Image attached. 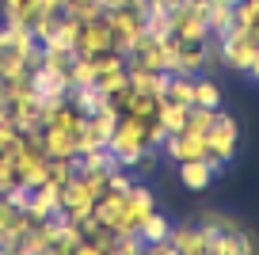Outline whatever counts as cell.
Here are the masks:
<instances>
[{"mask_svg": "<svg viewBox=\"0 0 259 255\" xmlns=\"http://www.w3.org/2000/svg\"><path fill=\"white\" fill-rule=\"evenodd\" d=\"M236 145H240V126H236V118L229 111L218 107L213 126H210V134H206V164H210L213 176L225 172V164L236 156Z\"/></svg>", "mask_w": 259, "mask_h": 255, "instance_id": "6da1fadb", "label": "cell"}, {"mask_svg": "<svg viewBox=\"0 0 259 255\" xmlns=\"http://www.w3.org/2000/svg\"><path fill=\"white\" fill-rule=\"evenodd\" d=\"M107 149L114 152V160L122 167H134L141 160V152H145V122L134 118V114H118L111 137H107Z\"/></svg>", "mask_w": 259, "mask_h": 255, "instance_id": "7a4b0ae2", "label": "cell"}, {"mask_svg": "<svg viewBox=\"0 0 259 255\" xmlns=\"http://www.w3.org/2000/svg\"><path fill=\"white\" fill-rule=\"evenodd\" d=\"M103 16H107V23H111V46L118 50L122 57L145 38V12H138V8H111V12H103Z\"/></svg>", "mask_w": 259, "mask_h": 255, "instance_id": "3957f363", "label": "cell"}, {"mask_svg": "<svg viewBox=\"0 0 259 255\" xmlns=\"http://www.w3.org/2000/svg\"><path fill=\"white\" fill-rule=\"evenodd\" d=\"M171 34L183 42H210V27H206V8L198 4H179L171 12Z\"/></svg>", "mask_w": 259, "mask_h": 255, "instance_id": "277c9868", "label": "cell"}, {"mask_svg": "<svg viewBox=\"0 0 259 255\" xmlns=\"http://www.w3.org/2000/svg\"><path fill=\"white\" fill-rule=\"evenodd\" d=\"M92 209H96V194L84 187L80 176H73L69 183L61 187V214L69 217L73 225H80V221H88V217H92Z\"/></svg>", "mask_w": 259, "mask_h": 255, "instance_id": "5b68a950", "label": "cell"}, {"mask_svg": "<svg viewBox=\"0 0 259 255\" xmlns=\"http://www.w3.org/2000/svg\"><path fill=\"white\" fill-rule=\"evenodd\" d=\"M160 152L171 160V164H183V160H202V156H206V137L183 130V134H171L168 141L160 145Z\"/></svg>", "mask_w": 259, "mask_h": 255, "instance_id": "8992f818", "label": "cell"}, {"mask_svg": "<svg viewBox=\"0 0 259 255\" xmlns=\"http://www.w3.org/2000/svg\"><path fill=\"white\" fill-rule=\"evenodd\" d=\"M76 54H103V50H114L111 46V23H107V16L99 12L96 19H88V23H80V38H76Z\"/></svg>", "mask_w": 259, "mask_h": 255, "instance_id": "52a82bcc", "label": "cell"}, {"mask_svg": "<svg viewBox=\"0 0 259 255\" xmlns=\"http://www.w3.org/2000/svg\"><path fill=\"white\" fill-rule=\"evenodd\" d=\"M171 244H176L179 255H206V244H210V232L202 229L198 221H183V225H171Z\"/></svg>", "mask_w": 259, "mask_h": 255, "instance_id": "ba28073f", "label": "cell"}, {"mask_svg": "<svg viewBox=\"0 0 259 255\" xmlns=\"http://www.w3.org/2000/svg\"><path fill=\"white\" fill-rule=\"evenodd\" d=\"M57 209H61V187L46 179L42 187H34V191H31V202H27L23 214L31 217V221H42V217H54Z\"/></svg>", "mask_w": 259, "mask_h": 255, "instance_id": "9c48e42d", "label": "cell"}, {"mask_svg": "<svg viewBox=\"0 0 259 255\" xmlns=\"http://www.w3.org/2000/svg\"><path fill=\"white\" fill-rule=\"evenodd\" d=\"M42 152L46 160H73L76 156V134L69 130H57V126H42Z\"/></svg>", "mask_w": 259, "mask_h": 255, "instance_id": "30bf717a", "label": "cell"}, {"mask_svg": "<svg viewBox=\"0 0 259 255\" xmlns=\"http://www.w3.org/2000/svg\"><path fill=\"white\" fill-rule=\"evenodd\" d=\"M31 88H34V96H38V99H50V96H69V72L42 65V69H34V72H31Z\"/></svg>", "mask_w": 259, "mask_h": 255, "instance_id": "8fae6325", "label": "cell"}, {"mask_svg": "<svg viewBox=\"0 0 259 255\" xmlns=\"http://www.w3.org/2000/svg\"><path fill=\"white\" fill-rule=\"evenodd\" d=\"M168 80H171V72L130 69V88L141 92V96H153V99H164V96H168Z\"/></svg>", "mask_w": 259, "mask_h": 255, "instance_id": "7c38bea8", "label": "cell"}, {"mask_svg": "<svg viewBox=\"0 0 259 255\" xmlns=\"http://www.w3.org/2000/svg\"><path fill=\"white\" fill-rule=\"evenodd\" d=\"M69 103L88 118V114H99L103 107H111V99H107V92L99 84H80V88H69Z\"/></svg>", "mask_w": 259, "mask_h": 255, "instance_id": "4fadbf2b", "label": "cell"}, {"mask_svg": "<svg viewBox=\"0 0 259 255\" xmlns=\"http://www.w3.org/2000/svg\"><path fill=\"white\" fill-rule=\"evenodd\" d=\"M179 167V183L187 187V191H206V187L213 183V172H210V164H206V156L202 160H183V164H176Z\"/></svg>", "mask_w": 259, "mask_h": 255, "instance_id": "5bb4252c", "label": "cell"}, {"mask_svg": "<svg viewBox=\"0 0 259 255\" xmlns=\"http://www.w3.org/2000/svg\"><path fill=\"white\" fill-rule=\"evenodd\" d=\"M0 12H4V23L8 27H31L42 16L38 0H0Z\"/></svg>", "mask_w": 259, "mask_h": 255, "instance_id": "9a60e30c", "label": "cell"}, {"mask_svg": "<svg viewBox=\"0 0 259 255\" xmlns=\"http://www.w3.org/2000/svg\"><path fill=\"white\" fill-rule=\"evenodd\" d=\"M171 217L164 214V209H153V214H145V221L138 225V232H134V236L141 240V244H156V240H168L171 236Z\"/></svg>", "mask_w": 259, "mask_h": 255, "instance_id": "2e32d148", "label": "cell"}, {"mask_svg": "<svg viewBox=\"0 0 259 255\" xmlns=\"http://www.w3.org/2000/svg\"><path fill=\"white\" fill-rule=\"evenodd\" d=\"M233 23H236V4H229V0L206 4V27H210L213 38H221L225 31H233Z\"/></svg>", "mask_w": 259, "mask_h": 255, "instance_id": "e0dca14e", "label": "cell"}, {"mask_svg": "<svg viewBox=\"0 0 259 255\" xmlns=\"http://www.w3.org/2000/svg\"><path fill=\"white\" fill-rule=\"evenodd\" d=\"M194 107H206V111H218L221 107V84L210 72H198V76H194Z\"/></svg>", "mask_w": 259, "mask_h": 255, "instance_id": "ac0fdd59", "label": "cell"}, {"mask_svg": "<svg viewBox=\"0 0 259 255\" xmlns=\"http://www.w3.org/2000/svg\"><path fill=\"white\" fill-rule=\"evenodd\" d=\"M187 114H191V107L171 103V99H160V111H156V118H160V126L168 130V137H171V134H183V130H187Z\"/></svg>", "mask_w": 259, "mask_h": 255, "instance_id": "d6986e66", "label": "cell"}, {"mask_svg": "<svg viewBox=\"0 0 259 255\" xmlns=\"http://www.w3.org/2000/svg\"><path fill=\"white\" fill-rule=\"evenodd\" d=\"M171 103H183V107H194V76H187V72H171L168 80V96Z\"/></svg>", "mask_w": 259, "mask_h": 255, "instance_id": "ffe728a7", "label": "cell"}, {"mask_svg": "<svg viewBox=\"0 0 259 255\" xmlns=\"http://www.w3.org/2000/svg\"><path fill=\"white\" fill-rule=\"evenodd\" d=\"M156 111H160V99H153V96H141V92H134L122 114H134V118H141V122H145V118H156Z\"/></svg>", "mask_w": 259, "mask_h": 255, "instance_id": "44dd1931", "label": "cell"}, {"mask_svg": "<svg viewBox=\"0 0 259 255\" xmlns=\"http://www.w3.org/2000/svg\"><path fill=\"white\" fill-rule=\"evenodd\" d=\"M96 84L107 92V96H114V92H122L130 84V69H111V72H99Z\"/></svg>", "mask_w": 259, "mask_h": 255, "instance_id": "7402d4cb", "label": "cell"}, {"mask_svg": "<svg viewBox=\"0 0 259 255\" xmlns=\"http://www.w3.org/2000/svg\"><path fill=\"white\" fill-rule=\"evenodd\" d=\"M213 114L218 111H206V107H191V114H187V130L191 134H210V126H213Z\"/></svg>", "mask_w": 259, "mask_h": 255, "instance_id": "603a6c76", "label": "cell"}, {"mask_svg": "<svg viewBox=\"0 0 259 255\" xmlns=\"http://www.w3.org/2000/svg\"><path fill=\"white\" fill-rule=\"evenodd\" d=\"M141 251H145V244H141L138 236H118L103 255H141Z\"/></svg>", "mask_w": 259, "mask_h": 255, "instance_id": "cb8c5ba5", "label": "cell"}, {"mask_svg": "<svg viewBox=\"0 0 259 255\" xmlns=\"http://www.w3.org/2000/svg\"><path fill=\"white\" fill-rule=\"evenodd\" d=\"M168 141V130L160 126V118H145V149H160Z\"/></svg>", "mask_w": 259, "mask_h": 255, "instance_id": "d4e9b609", "label": "cell"}, {"mask_svg": "<svg viewBox=\"0 0 259 255\" xmlns=\"http://www.w3.org/2000/svg\"><path fill=\"white\" fill-rule=\"evenodd\" d=\"M240 251L244 255H259V232L248 229V225H244V232H240Z\"/></svg>", "mask_w": 259, "mask_h": 255, "instance_id": "484cf974", "label": "cell"}, {"mask_svg": "<svg viewBox=\"0 0 259 255\" xmlns=\"http://www.w3.org/2000/svg\"><path fill=\"white\" fill-rule=\"evenodd\" d=\"M16 217H19V209H12L8 202L0 198V236H4V232H8V225L16 221Z\"/></svg>", "mask_w": 259, "mask_h": 255, "instance_id": "4316f807", "label": "cell"}, {"mask_svg": "<svg viewBox=\"0 0 259 255\" xmlns=\"http://www.w3.org/2000/svg\"><path fill=\"white\" fill-rule=\"evenodd\" d=\"M8 118V92H4V84H0V122Z\"/></svg>", "mask_w": 259, "mask_h": 255, "instance_id": "83f0119b", "label": "cell"}, {"mask_svg": "<svg viewBox=\"0 0 259 255\" xmlns=\"http://www.w3.org/2000/svg\"><path fill=\"white\" fill-rule=\"evenodd\" d=\"M248 76L259 80V50H255V57H251V65H248Z\"/></svg>", "mask_w": 259, "mask_h": 255, "instance_id": "f1b7e54d", "label": "cell"}, {"mask_svg": "<svg viewBox=\"0 0 259 255\" xmlns=\"http://www.w3.org/2000/svg\"><path fill=\"white\" fill-rule=\"evenodd\" d=\"M4 46H8V27L0 23V50H4Z\"/></svg>", "mask_w": 259, "mask_h": 255, "instance_id": "f546056e", "label": "cell"}, {"mask_svg": "<svg viewBox=\"0 0 259 255\" xmlns=\"http://www.w3.org/2000/svg\"><path fill=\"white\" fill-rule=\"evenodd\" d=\"M4 255H27L23 247H4Z\"/></svg>", "mask_w": 259, "mask_h": 255, "instance_id": "4dcf8cb0", "label": "cell"}, {"mask_svg": "<svg viewBox=\"0 0 259 255\" xmlns=\"http://www.w3.org/2000/svg\"><path fill=\"white\" fill-rule=\"evenodd\" d=\"M229 4H240V0H229Z\"/></svg>", "mask_w": 259, "mask_h": 255, "instance_id": "1f68e13d", "label": "cell"}]
</instances>
